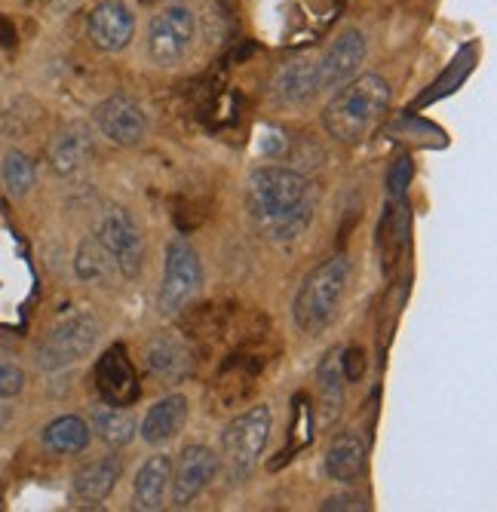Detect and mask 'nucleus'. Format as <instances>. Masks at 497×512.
<instances>
[{"instance_id": "nucleus-1", "label": "nucleus", "mask_w": 497, "mask_h": 512, "mask_svg": "<svg viewBox=\"0 0 497 512\" xmlns=\"http://www.w3.org/2000/svg\"><path fill=\"white\" fill-rule=\"evenodd\" d=\"M246 206L255 227L267 240H295L304 234L313 218L310 181L286 166H261L249 175Z\"/></svg>"}, {"instance_id": "nucleus-2", "label": "nucleus", "mask_w": 497, "mask_h": 512, "mask_svg": "<svg viewBox=\"0 0 497 512\" xmlns=\"http://www.w3.org/2000/svg\"><path fill=\"white\" fill-rule=\"evenodd\" d=\"M390 108V83L378 74L350 77L323 111V126L344 145H359L378 129Z\"/></svg>"}, {"instance_id": "nucleus-3", "label": "nucleus", "mask_w": 497, "mask_h": 512, "mask_svg": "<svg viewBox=\"0 0 497 512\" xmlns=\"http://www.w3.org/2000/svg\"><path fill=\"white\" fill-rule=\"evenodd\" d=\"M347 283H350V264L341 255L316 264L304 276V283L295 295L292 313H295L298 329L307 335H323L344 304Z\"/></svg>"}, {"instance_id": "nucleus-4", "label": "nucleus", "mask_w": 497, "mask_h": 512, "mask_svg": "<svg viewBox=\"0 0 497 512\" xmlns=\"http://www.w3.org/2000/svg\"><path fill=\"white\" fill-rule=\"evenodd\" d=\"M270 424H274V414L267 405H255L243 411L237 421H231L221 433V463L224 473L231 482H243L264 454V445L270 439Z\"/></svg>"}, {"instance_id": "nucleus-5", "label": "nucleus", "mask_w": 497, "mask_h": 512, "mask_svg": "<svg viewBox=\"0 0 497 512\" xmlns=\"http://www.w3.org/2000/svg\"><path fill=\"white\" fill-rule=\"evenodd\" d=\"M99 335H102V325L89 310H77V313L62 316L37 347V368L62 371V368L86 359L96 350Z\"/></svg>"}, {"instance_id": "nucleus-6", "label": "nucleus", "mask_w": 497, "mask_h": 512, "mask_svg": "<svg viewBox=\"0 0 497 512\" xmlns=\"http://www.w3.org/2000/svg\"><path fill=\"white\" fill-rule=\"evenodd\" d=\"M197 37V16L185 4H166L148 22V59L160 68L178 65L194 46Z\"/></svg>"}, {"instance_id": "nucleus-7", "label": "nucleus", "mask_w": 497, "mask_h": 512, "mask_svg": "<svg viewBox=\"0 0 497 512\" xmlns=\"http://www.w3.org/2000/svg\"><path fill=\"white\" fill-rule=\"evenodd\" d=\"M203 283V267L197 258V249L188 240H172L166 249V267H163V283L157 292V310L160 316L182 313L191 298L197 295Z\"/></svg>"}, {"instance_id": "nucleus-8", "label": "nucleus", "mask_w": 497, "mask_h": 512, "mask_svg": "<svg viewBox=\"0 0 497 512\" xmlns=\"http://www.w3.org/2000/svg\"><path fill=\"white\" fill-rule=\"evenodd\" d=\"M96 240L105 246V252L111 255L117 273L123 279H135L142 273L145 264V237L139 224L132 221V215L123 206H111L96 230Z\"/></svg>"}, {"instance_id": "nucleus-9", "label": "nucleus", "mask_w": 497, "mask_h": 512, "mask_svg": "<svg viewBox=\"0 0 497 512\" xmlns=\"http://www.w3.org/2000/svg\"><path fill=\"white\" fill-rule=\"evenodd\" d=\"M96 129L117 148H135L148 135V114L129 96H111L93 111Z\"/></svg>"}, {"instance_id": "nucleus-10", "label": "nucleus", "mask_w": 497, "mask_h": 512, "mask_svg": "<svg viewBox=\"0 0 497 512\" xmlns=\"http://www.w3.org/2000/svg\"><path fill=\"white\" fill-rule=\"evenodd\" d=\"M215 470H218V457L212 454V448H206V445L182 448V457H178V463H172V482H169L172 503L175 506L194 503L212 482Z\"/></svg>"}, {"instance_id": "nucleus-11", "label": "nucleus", "mask_w": 497, "mask_h": 512, "mask_svg": "<svg viewBox=\"0 0 497 512\" xmlns=\"http://www.w3.org/2000/svg\"><path fill=\"white\" fill-rule=\"evenodd\" d=\"M363 59H366V34L356 31V28L341 31L329 43V50L323 53V59H316V71H320V89L344 86L350 77H356Z\"/></svg>"}, {"instance_id": "nucleus-12", "label": "nucleus", "mask_w": 497, "mask_h": 512, "mask_svg": "<svg viewBox=\"0 0 497 512\" xmlns=\"http://www.w3.org/2000/svg\"><path fill=\"white\" fill-rule=\"evenodd\" d=\"M86 34L102 53H120L126 50L135 34V16L123 0H102V4L89 13Z\"/></svg>"}, {"instance_id": "nucleus-13", "label": "nucleus", "mask_w": 497, "mask_h": 512, "mask_svg": "<svg viewBox=\"0 0 497 512\" xmlns=\"http://www.w3.org/2000/svg\"><path fill=\"white\" fill-rule=\"evenodd\" d=\"M96 387L102 393V399L108 405H132L139 399V378H135V368L126 356V350L120 344L108 347L99 356L96 365Z\"/></svg>"}, {"instance_id": "nucleus-14", "label": "nucleus", "mask_w": 497, "mask_h": 512, "mask_svg": "<svg viewBox=\"0 0 497 512\" xmlns=\"http://www.w3.org/2000/svg\"><path fill=\"white\" fill-rule=\"evenodd\" d=\"M145 362L151 378L160 384H182L191 371H194V353L191 344L185 338H178L175 332H163L157 335L148 350H145Z\"/></svg>"}, {"instance_id": "nucleus-15", "label": "nucleus", "mask_w": 497, "mask_h": 512, "mask_svg": "<svg viewBox=\"0 0 497 512\" xmlns=\"http://www.w3.org/2000/svg\"><path fill=\"white\" fill-rule=\"evenodd\" d=\"M93 154L96 151H93V135H89V129L83 123H71L50 145V166L62 178H74L93 163Z\"/></svg>"}, {"instance_id": "nucleus-16", "label": "nucleus", "mask_w": 497, "mask_h": 512, "mask_svg": "<svg viewBox=\"0 0 497 512\" xmlns=\"http://www.w3.org/2000/svg\"><path fill=\"white\" fill-rule=\"evenodd\" d=\"M188 399L182 393H172V396H163L160 402H154L145 414V421L139 427L142 439L148 445H166L172 442L182 427L188 424Z\"/></svg>"}, {"instance_id": "nucleus-17", "label": "nucleus", "mask_w": 497, "mask_h": 512, "mask_svg": "<svg viewBox=\"0 0 497 512\" xmlns=\"http://www.w3.org/2000/svg\"><path fill=\"white\" fill-rule=\"evenodd\" d=\"M120 473H123V463H120L117 454H105V457H99L93 463H86V467H80L74 473V485H71L74 500L89 503V506L102 503L114 491Z\"/></svg>"}, {"instance_id": "nucleus-18", "label": "nucleus", "mask_w": 497, "mask_h": 512, "mask_svg": "<svg viewBox=\"0 0 497 512\" xmlns=\"http://www.w3.org/2000/svg\"><path fill=\"white\" fill-rule=\"evenodd\" d=\"M172 482V460L169 454H154L142 463L139 476L132 482V506L142 512H154L163 509L166 491Z\"/></svg>"}, {"instance_id": "nucleus-19", "label": "nucleus", "mask_w": 497, "mask_h": 512, "mask_svg": "<svg viewBox=\"0 0 497 512\" xmlns=\"http://www.w3.org/2000/svg\"><path fill=\"white\" fill-rule=\"evenodd\" d=\"M320 92L316 59H292L274 74V96L283 105H301Z\"/></svg>"}, {"instance_id": "nucleus-20", "label": "nucleus", "mask_w": 497, "mask_h": 512, "mask_svg": "<svg viewBox=\"0 0 497 512\" xmlns=\"http://www.w3.org/2000/svg\"><path fill=\"white\" fill-rule=\"evenodd\" d=\"M366 470V442L359 436H338L326 451V476L338 485H353Z\"/></svg>"}, {"instance_id": "nucleus-21", "label": "nucleus", "mask_w": 497, "mask_h": 512, "mask_svg": "<svg viewBox=\"0 0 497 512\" xmlns=\"http://www.w3.org/2000/svg\"><path fill=\"white\" fill-rule=\"evenodd\" d=\"M316 384H320V417L329 427L344 408V375H341V353H329L316 368Z\"/></svg>"}, {"instance_id": "nucleus-22", "label": "nucleus", "mask_w": 497, "mask_h": 512, "mask_svg": "<svg viewBox=\"0 0 497 512\" xmlns=\"http://www.w3.org/2000/svg\"><path fill=\"white\" fill-rule=\"evenodd\" d=\"M40 439H43V448L53 454H80L89 445V424L77 414H65V417H56L53 424H47Z\"/></svg>"}, {"instance_id": "nucleus-23", "label": "nucleus", "mask_w": 497, "mask_h": 512, "mask_svg": "<svg viewBox=\"0 0 497 512\" xmlns=\"http://www.w3.org/2000/svg\"><path fill=\"white\" fill-rule=\"evenodd\" d=\"M93 430L99 433V439L111 448H123L135 439V417L129 411H123L120 405H108V408H96L93 414Z\"/></svg>"}, {"instance_id": "nucleus-24", "label": "nucleus", "mask_w": 497, "mask_h": 512, "mask_svg": "<svg viewBox=\"0 0 497 512\" xmlns=\"http://www.w3.org/2000/svg\"><path fill=\"white\" fill-rule=\"evenodd\" d=\"M378 234H381L378 240H381V249H384L387 264L399 261L402 246L409 243V212H405V203H402V200H393V203L387 206V212L381 215Z\"/></svg>"}, {"instance_id": "nucleus-25", "label": "nucleus", "mask_w": 497, "mask_h": 512, "mask_svg": "<svg viewBox=\"0 0 497 512\" xmlns=\"http://www.w3.org/2000/svg\"><path fill=\"white\" fill-rule=\"evenodd\" d=\"M74 270L83 283H108L111 273L117 270L111 255L105 252V246L93 237V240H83L74 258Z\"/></svg>"}, {"instance_id": "nucleus-26", "label": "nucleus", "mask_w": 497, "mask_h": 512, "mask_svg": "<svg viewBox=\"0 0 497 512\" xmlns=\"http://www.w3.org/2000/svg\"><path fill=\"white\" fill-rule=\"evenodd\" d=\"M0 178H4L7 194L19 200V197L31 194L34 178H37V169H34V163H31V157H28V154H22V151H10V154L4 157V166H0Z\"/></svg>"}, {"instance_id": "nucleus-27", "label": "nucleus", "mask_w": 497, "mask_h": 512, "mask_svg": "<svg viewBox=\"0 0 497 512\" xmlns=\"http://www.w3.org/2000/svg\"><path fill=\"white\" fill-rule=\"evenodd\" d=\"M412 175H415L412 157H396L390 163V169H387V194H390V200H402L405 194H409Z\"/></svg>"}, {"instance_id": "nucleus-28", "label": "nucleus", "mask_w": 497, "mask_h": 512, "mask_svg": "<svg viewBox=\"0 0 497 512\" xmlns=\"http://www.w3.org/2000/svg\"><path fill=\"white\" fill-rule=\"evenodd\" d=\"M22 387H25V371L16 362L0 359V402L19 396Z\"/></svg>"}, {"instance_id": "nucleus-29", "label": "nucleus", "mask_w": 497, "mask_h": 512, "mask_svg": "<svg viewBox=\"0 0 497 512\" xmlns=\"http://www.w3.org/2000/svg\"><path fill=\"white\" fill-rule=\"evenodd\" d=\"M292 436H295L292 454H295L298 448H304V445H310V442H313V430H310V408H307L304 396H298V399H295V430H292Z\"/></svg>"}, {"instance_id": "nucleus-30", "label": "nucleus", "mask_w": 497, "mask_h": 512, "mask_svg": "<svg viewBox=\"0 0 497 512\" xmlns=\"http://www.w3.org/2000/svg\"><path fill=\"white\" fill-rule=\"evenodd\" d=\"M341 375L344 381H359L366 375V353L359 347H350L341 353Z\"/></svg>"}, {"instance_id": "nucleus-31", "label": "nucleus", "mask_w": 497, "mask_h": 512, "mask_svg": "<svg viewBox=\"0 0 497 512\" xmlns=\"http://www.w3.org/2000/svg\"><path fill=\"white\" fill-rule=\"evenodd\" d=\"M323 509H366V503L359 497H332L323 503Z\"/></svg>"}, {"instance_id": "nucleus-32", "label": "nucleus", "mask_w": 497, "mask_h": 512, "mask_svg": "<svg viewBox=\"0 0 497 512\" xmlns=\"http://www.w3.org/2000/svg\"><path fill=\"white\" fill-rule=\"evenodd\" d=\"M16 43V31L7 19H0V46H13Z\"/></svg>"}, {"instance_id": "nucleus-33", "label": "nucleus", "mask_w": 497, "mask_h": 512, "mask_svg": "<svg viewBox=\"0 0 497 512\" xmlns=\"http://www.w3.org/2000/svg\"><path fill=\"white\" fill-rule=\"evenodd\" d=\"M10 424V408H0V430Z\"/></svg>"}]
</instances>
